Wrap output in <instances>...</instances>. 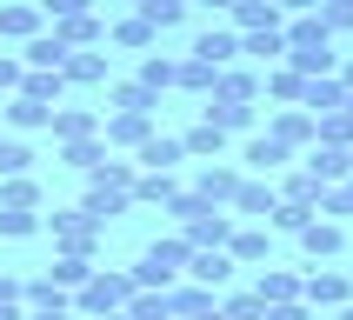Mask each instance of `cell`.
Here are the masks:
<instances>
[{"label": "cell", "mask_w": 353, "mask_h": 320, "mask_svg": "<svg viewBox=\"0 0 353 320\" xmlns=\"http://www.w3.org/2000/svg\"><path fill=\"white\" fill-rule=\"evenodd\" d=\"M300 300H307V307H347L353 300V274L347 267H307V274H300Z\"/></svg>", "instance_id": "3957f363"}, {"label": "cell", "mask_w": 353, "mask_h": 320, "mask_svg": "<svg viewBox=\"0 0 353 320\" xmlns=\"http://www.w3.org/2000/svg\"><path fill=\"white\" fill-rule=\"evenodd\" d=\"M267 134H274L280 147H314V140H320V127H314V114H307V107H280Z\"/></svg>", "instance_id": "5bb4252c"}, {"label": "cell", "mask_w": 353, "mask_h": 320, "mask_svg": "<svg viewBox=\"0 0 353 320\" xmlns=\"http://www.w3.org/2000/svg\"><path fill=\"white\" fill-rule=\"evenodd\" d=\"M134 294H140V287H134V274H127V267H94V280L74 294V314H80V320H94V314H120Z\"/></svg>", "instance_id": "7a4b0ae2"}, {"label": "cell", "mask_w": 353, "mask_h": 320, "mask_svg": "<svg viewBox=\"0 0 353 320\" xmlns=\"http://www.w3.org/2000/svg\"><path fill=\"white\" fill-rule=\"evenodd\" d=\"M27 320H80V314H74V307H34Z\"/></svg>", "instance_id": "11a10c76"}, {"label": "cell", "mask_w": 353, "mask_h": 320, "mask_svg": "<svg viewBox=\"0 0 353 320\" xmlns=\"http://www.w3.org/2000/svg\"><path fill=\"white\" fill-rule=\"evenodd\" d=\"M320 20L327 34H353V0H320Z\"/></svg>", "instance_id": "7dc6e473"}, {"label": "cell", "mask_w": 353, "mask_h": 320, "mask_svg": "<svg viewBox=\"0 0 353 320\" xmlns=\"http://www.w3.org/2000/svg\"><path fill=\"white\" fill-rule=\"evenodd\" d=\"M274 7H280L287 20H300V14H320V0H274Z\"/></svg>", "instance_id": "db71d44e"}, {"label": "cell", "mask_w": 353, "mask_h": 320, "mask_svg": "<svg viewBox=\"0 0 353 320\" xmlns=\"http://www.w3.org/2000/svg\"><path fill=\"white\" fill-rule=\"evenodd\" d=\"M114 7H147V0H114Z\"/></svg>", "instance_id": "94428289"}, {"label": "cell", "mask_w": 353, "mask_h": 320, "mask_svg": "<svg viewBox=\"0 0 353 320\" xmlns=\"http://www.w3.org/2000/svg\"><path fill=\"white\" fill-rule=\"evenodd\" d=\"M234 227H240V220L227 214V207H200V214L180 227V240H187V247L200 254V247H227V240H234Z\"/></svg>", "instance_id": "5b68a950"}, {"label": "cell", "mask_w": 353, "mask_h": 320, "mask_svg": "<svg viewBox=\"0 0 353 320\" xmlns=\"http://www.w3.org/2000/svg\"><path fill=\"white\" fill-rule=\"evenodd\" d=\"M307 174L320 187H340V180H353V154L347 147H307Z\"/></svg>", "instance_id": "9a60e30c"}, {"label": "cell", "mask_w": 353, "mask_h": 320, "mask_svg": "<svg viewBox=\"0 0 353 320\" xmlns=\"http://www.w3.org/2000/svg\"><path fill=\"white\" fill-rule=\"evenodd\" d=\"M227 274H234V254H227V247H200V254L187 260V280H194V287H207V294H214V287H227Z\"/></svg>", "instance_id": "4fadbf2b"}, {"label": "cell", "mask_w": 353, "mask_h": 320, "mask_svg": "<svg viewBox=\"0 0 353 320\" xmlns=\"http://www.w3.org/2000/svg\"><path fill=\"white\" fill-rule=\"evenodd\" d=\"M140 14L154 20V34H167V27H180V20H187V0H147Z\"/></svg>", "instance_id": "7bdbcfd3"}, {"label": "cell", "mask_w": 353, "mask_h": 320, "mask_svg": "<svg viewBox=\"0 0 353 320\" xmlns=\"http://www.w3.org/2000/svg\"><path fill=\"white\" fill-rule=\"evenodd\" d=\"M20 80H27V60H20V54H0V94H20Z\"/></svg>", "instance_id": "f907efd6"}, {"label": "cell", "mask_w": 353, "mask_h": 320, "mask_svg": "<svg viewBox=\"0 0 353 320\" xmlns=\"http://www.w3.org/2000/svg\"><path fill=\"white\" fill-rule=\"evenodd\" d=\"M7 300L27 307V280H20V274H0V307H7Z\"/></svg>", "instance_id": "f5cc1de1"}, {"label": "cell", "mask_w": 353, "mask_h": 320, "mask_svg": "<svg viewBox=\"0 0 353 320\" xmlns=\"http://www.w3.org/2000/svg\"><path fill=\"white\" fill-rule=\"evenodd\" d=\"M287 154H294V147H280L274 134H254L247 147H240V160H247L254 174H280V167H287Z\"/></svg>", "instance_id": "d4e9b609"}, {"label": "cell", "mask_w": 353, "mask_h": 320, "mask_svg": "<svg viewBox=\"0 0 353 320\" xmlns=\"http://www.w3.org/2000/svg\"><path fill=\"white\" fill-rule=\"evenodd\" d=\"M180 87H187V94H214V67H200V60H180Z\"/></svg>", "instance_id": "bcb514c9"}, {"label": "cell", "mask_w": 353, "mask_h": 320, "mask_svg": "<svg viewBox=\"0 0 353 320\" xmlns=\"http://www.w3.org/2000/svg\"><path fill=\"white\" fill-rule=\"evenodd\" d=\"M187 260H194V247H187L180 234L154 240V247L140 254V267H134V287H147V294H174L180 274H187Z\"/></svg>", "instance_id": "6da1fadb"}, {"label": "cell", "mask_w": 353, "mask_h": 320, "mask_svg": "<svg viewBox=\"0 0 353 320\" xmlns=\"http://www.w3.org/2000/svg\"><path fill=\"white\" fill-rule=\"evenodd\" d=\"M320 47H334V34H327V20H320V14L287 20V54H320Z\"/></svg>", "instance_id": "ac0fdd59"}, {"label": "cell", "mask_w": 353, "mask_h": 320, "mask_svg": "<svg viewBox=\"0 0 353 320\" xmlns=\"http://www.w3.org/2000/svg\"><path fill=\"white\" fill-rule=\"evenodd\" d=\"M47 227H54V247H60V254L94 260V247H100V220H87L80 207H67V214H54Z\"/></svg>", "instance_id": "277c9868"}, {"label": "cell", "mask_w": 353, "mask_h": 320, "mask_svg": "<svg viewBox=\"0 0 353 320\" xmlns=\"http://www.w3.org/2000/svg\"><path fill=\"white\" fill-rule=\"evenodd\" d=\"M54 34H60V47H67V54H87V47H100V40H107V20H100V14H80V20H60Z\"/></svg>", "instance_id": "e0dca14e"}, {"label": "cell", "mask_w": 353, "mask_h": 320, "mask_svg": "<svg viewBox=\"0 0 353 320\" xmlns=\"http://www.w3.org/2000/svg\"><path fill=\"white\" fill-rule=\"evenodd\" d=\"M40 0H7V7H0V40H20V47H27V40L34 34H47V27H40Z\"/></svg>", "instance_id": "30bf717a"}, {"label": "cell", "mask_w": 353, "mask_h": 320, "mask_svg": "<svg viewBox=\"0 0 353 320\" xmlns=\"http://www.w3.org/2000/svg\"><path fill=\"white\" fill-rule=\"evenodd\" d=\"M27 167H34V147L27 140H0V180H20Z\"/></svg>", "instance_id": "60d3db41"}, {"label": "cell", "mask_w": 353, "mask_h": 320, "mask_svg": "<svg viewBox=\"0 0 353 320\" xmlns=\"http://www.w3.org/2000/svg\"><path fill=\"white\" fill-rule=\"evenodd\" d=\"M260 320H314V307H307V300H280V307H267Z\"/></svg>", "instance_id": "816d5d0a"}, {"label": "cell", "mask_w": 353, "mask_h": 320, "mask_svg": "<svg viewBox=\"0 0 353 320\" xmlns=\"http://www.w3.org/2000/svg\"><path fill=\"white\" fill-rule=\"evenodd\" d=\"M300 247L314 260H334L340 247H347V234H340V220H307V227H300Z\"/></svg>", "instance_id": "484cf974"}, {"label": "cell", "mask_w": 353, "mask_h": 320, "mask_svg": "<svg viewBox=\"0 0 353 320\" xmlns=\"http://www.w3.org/2000/svg\"><path fill=\"white\" fill-rule=\"evenodd\" d=\"M40 234V214H14V207H0V240H27Z\"/></svg>", "instance_id": "f6af8a7d"}, {"label": "cell", "mask_w": 353, "mask_h": 320, "mask_svg": "<svg viewBox=\"0 0 353 320\" xmlns=\"http://www.w3.org/2000/svg\"><path fill=\"white\" fill-rule=\"evenodd\" d=\"M47 280H54L60 294H80V287L94 280V260H80V254H54V267H47Z\"/></svg>", "instance_id": "f546056e"}, {"label": "cell", "mask_w": 353, "mask_h": 320, "mask_svg": "<svg viewBox=\"0 0 353 320\" xmlns=\"http://www.w3.org/2000/svg\"><path fill=\"white\" fill-rule=\"evenodd\" d=\"M187 60H200V67H214V74H227V67L240 60V34H234V27H207V34H194Z\"/></svg>", "instance_id": "8992f818"}, {"label": "cell", "mask_w": 353, "mask_h": 320, "mask_svg": "<svg viewBox=\"0 0 353 320\" xmlns=\"http://www.w3.org/2000/svg\"><path fill=\"white\" fill-rule=\"evenodd\" d=\"M267 247H274L267 227H234V240H227V254H234V260H267Z\"/></svg>", "instance_id": "d590c367"}, {"label": "cell", "mask_w": 353, "mask_h": 320, "mask_svg": "<svg viewBox=\"0 0 353 320\" xmlns=\"http://www.w3.org/2000/svg\"><path fill=\"white\" fill-rule=\"evenodd\" d=\"M107 100H114L120 114H160V94L140 87V80H107Z\"/></svg>", "instance_id": "603a6c76"}, {"label": "cell", "mask_w": 353, "mask_h": 320, "mask_svg": "<svg viewBox=\"0 0 353 320\" xmlns=\"http://www.w3.org/2000/svg\"><path fill=\"white\" fill-rule=\"evenodd\" d=\"M7 127L14 134H34V127H54V107H40V100H27V94H7Z\"/></svg>", "instance_id": "cb8c5ba5"}, {"label": "cell", "mask_w": 353, "mask_h": 320, "mask_svg": "<svg viewBox=\"0 0 353 320\" xmlns=\"http://www.w3.org/2000/svg\"><path fill=\"white\" fill-rule=\"evenodd\" d=\"M200 7H207V14H234L240 0H200Z\"/></svg>", "instance_id": "9f6ffc18"}, {"label": "cell", "mask_w": 353, "mask_h": 320, "mask_svg": "<svg viewBox=\"0 0 353 320\" xmlns=\"http://www.w3.org/2000/svg\"><path fill=\"white\" fill-rule=\"evenodd\" d=\"M154 134H160V114H114L107 127H100L107 147H147Z\"/></svg>", "instance_id": "9c48e42d"}, {"label": "cell", "mask_w": 353, "mask_h": 320, "mask_svg": "<svg viewBox=\"0 0 353 320\" xmlns=\"http://www.w3.org/2000/svg\"><path fill=\"white\" fill-rule=\"evenodd\" d=\"M20 60H27V74H60L67 67V47H60V34H34L20 47Z\"/></svg>", "instance_id": "d6986e66"}, {"label": "cell", "mask_w": 353, "mask_h": 320, "mask_svg": "<svg viewBox=\"0 0 353 320\" xmlns=\"http://www.w3.org/2000/svg\"><path fill=\"white\" fill-rule=\"evenodd\" d=\"M214 307H220V300L207 294V287H194V280L167 294V314H174V320H200V314H214Z\"/></svg>", "instance_id": "4dcf8cb0"}, {"label": "cell", "mask_w": 353, "mask_h": 320, "mask_svg": "<svg viewBox=\"0 0 353 320\" xmlns=\"http://www.w3.org/2000/svg\"><path fill=\"white\" fill-rule=\"evenodd\" d=\"M60 87H67L60 74H27V80H20V94H27V100H40V107H54V100H60Z\"/></svg>", "instance_id": "ee69618b"}, {"label": "cell", "mask_w": 353, "mask_h": 320, "mask_svg": "<svg viewBox=\"0 0 353 320\" xmlns=\"http://www.w3.org/2000/svg\"><path fill=\"white\" fill-rule=\"evenodd\" d=\"M180 147H187V160H200V167H207V160H220V154H227V134H220L214 120H194V127L180 134Z\"/></svg>", "instance_id": "ffe728a7"}, {"label": "cell", "mask_w": 353, "mask_h": 320, "mask_svg": "<svg viewBox=\"0 0 353 320\" xmlns=\"http://www.w3.org/2000/svg\"><path fill=\"white\" fill-rule=\"evenodd\" d=\"M0 207H14V214H40V187L27 174H20V180H0Z\"/></svg>", "instance_id": "74e56055"}, {"label": "cell", "mask_w": 353, "mask_h": 320, "mask_svg": "<svg viewBox=\"0 0 353 320\" xmlns=\"http://www.w3.org/2000/svg\"><path fill=\"white\" fill-rule=\"evenodd\" d=\"M40 14H47V20L60 27V20H80V14H94V0H40Z\"/></svg>", "instance_id": "c3c4849f"}, {"label": "cell", "mask_w": 353, "mask_h": 320, "mask_svg": "<svg viewBox=\"0 0 353 320\" xmlns=\"http://www.w3.org/2000/svg\"><path fill=\"white\" fill-rule=\"evenodd\" d=\"M140 87H154V94L180 87V60H167V54H147V60H140Z\"/></svg>", "instance_id": "e575fe53"}, {"label": "cell", "mask_w": 353, "mask_h": 320, "mask_svg": "<svg viewBox=\"0 0 353 320\" xmlns=\"http://www.w3.org/2000/svg\"><path fill=\"white\" fill-rule=\"evenodd\" d=\"M260 87H267V94H274L280 107H300V94H307V80H300L294 67H287V60H280V67H267V80H260Z\"/></svg>", "instance_id": "d6a6232c"}, {"label": "cell", "mask_w": 353, "mask_h": 320, "mask_svg": "<svg viewBox=\"0 0 353 320\" xmlns=\"http://www.w3.org/2000/svg\"><path fill=\"white\" fill-rule=\"evenodd\" d=\"M227 27L234 34H267V27H287V14H280L274 0H240L234 14H227Z\"/></svg>", "instance_id": "2e32d148"}, {"label": "cell", "mask_w": 353, "mask_h": 320, "mask_svg": "<svg viewBox=\"0 0 353 320\" xmlns=\"http://www.w3.org/2000/svg\"><path fill=\"white\" fill-rule=\"evenodd\" d=\"M274 207H280V187H274V180H240V194L227 200V214H234V220H260V227H267Z\"/></svg>", "instance_id": "52a82bcc"}, {"label": "cell", "mask_w": 353, "mask_h": 320, "mask_svg": "<svg viewBox=\"0 0 353 320\" xmlns=\"http://www.w3.org/2000/svg\"><path fill=\"white\" fill-rule=\"evenodd\" d=\"M94 320H127V307H120V314H94Z\"/></svg>", "instance_id": "91938a15"}, {"label": "cell", "mask_w": 353, "mask_h": 320, "mask_svg": "<svg viewBox=\"0 0 353 320\" xmlns=\"http://www.w3.org/2000/svg\"><path fill=\"white\" fill-rule=\"evenodd\" d=\"M314 127H320L314 147H347V154H353V114H347V107H340V114H320Z\"/></svg>", "instance_id": "8d00e7d4"}, {"label": "cell", "mask_w": 353, "mask_h": 320, "mask_svg": "<svg viewBox=\"0 0 353 320\" xmlns=\"http://www.w3.org/2000/svg\"><path fill=\"white\" fill-rule=\"evenodd\" d=\"M300 107H307V114H340V107H347V87H340V74H327V80H307V94H300Z\"/></svg>", "instance_id": "4316f807"}, {"label": "cell", "mask_w": 353, "mask_h": 320, "mask_svg": "<svg viewBox=\"0 0 353 320\" xmlns=\"http://www.w3.org/2000/svg\"><path fill=\"white\" fill-rule=\"evenodd\" d=\"M240 180H247L240 167H220V160H207V167L194 174V194L207 200V207H227V200L240 194Z\"/></svg>", "instance_id": "ba28073f"}, {"label": "cell", "mask_w": 353, "mask_h": 320, "mask_svg": "<svg viewBox=\"0 0 353 320\" xmlns=\"http://www.w3.org/2000/svg\"><path fill=\"white\" fill-rule=\"evenodd\" d=\"M60 80H67V87H107V54H100V47H87V54H67Z\"/></svg>", "instance_id": "44dd1931"}, {"label": "cell", "mask_w": 353, "mask_h": 320, "mask_svg": "<svg viewBox=\"0 0 353 320\" xmlns=\"http://www.w3.org/2000/svg\"><path fill=\"white\" fill-rule=\"evenodd\" d=\"M180 160H187V147H180V134H154L147 147H134V167H140V174H174Z\"/></svg>", "instance_id": "8fae6325"}, {"label": "cell", "mask_w": 353, "mask_h": 320, "mask_svg": "<svg viewBox=\"0 0 353 320\" xmlns=\"http://www.w3.org/2000/svg\"><path fill=\"white\" fill-rule=\"evenodd\" d=\"M254 94H260V80L247 67H227V74H214V94L207 100H254Z\"/></svg>", "instance_id": "836d02e7"}, {"label": "cell", "mask_w": 353, "mask_h": 320, "mask_svg": "<svg viewBox=\"0 0 353 320\" xmlns=\"http://www.w3.org/2000/svg\"><path fill=\"white\" fill-rule=\"evenodd\" d=\"M307 220H314V207H300V200H280L274 214H267V234H300Z\"/></svg>", "instance_id": "f35d334b"}, {"label": "cell", "mask_w": 353, "mask_h": 320, "mask_svg": "<svg viewBox=\"0 0 353 320\" xmlns=\"http://www.w3.org/2000/svg\"><path fill=\"white\" fill-rule=\"evenodd\" d=\"M0 140H7V134H0Z\"/></svg>", "instance_id": "6125c7cd"}, {"label": "cell", "mask_w": 353, "mask_h": 320, "mask_svg": "<svg viewBox=\"0 0 353 320\" xmlns=\"http://www.w3.org/2000/svg\"><path fill=\"white\" fill-rule=\"evenodd\" d=\"M220 314L227 320H260L267 307H260V294H234V300H220Z\"/></svg>", "instance_id": "681fc988"}, {"label": "cell", "mask_w": 353, "mask_h": 320, "mask_svg": "<svg viewBox=\"0 0 353 320\" xmlns=\"http://www.w3.org/2000/svg\"><path fill=\"white\" fill-rule=\"evenodd\" d=\"M60 160H67V167H80V174H94L100 160H107V140H74V147H60Z\"/></svg>", "instance_id": "b9f144b4"}, {"label": "cell", "mask_w": 353, "mask_h": 320, "mask_svg": "<svg viewBox=\"0 0 353 320\" xmlns=\"http://www.w3.org/2000/svg\"><path fill=\"white\" fill-rule=\"evenodd\" d=\"M100 127H107V120H100L94 107H54V140H60V147H74V140H100Z\"/></svg>", "instance_id": "7c38bea8"}, {"label": "cell", "mask_w": 353, "mask_h": 320, "mask_svg": "<svg viewBox=\"0 0 353 320\" xmlns=\"http://www.w3.org/2000/svg\"><path fill=\"white\" fill-rule=\"evenodd\" d=\"M114 40H120V47H154V20H147V14H127V20H114Z\"/></svg>", "instance_id": "ab89813d"}, {"label": "cell", "mask_w": 353, "mask_h": 320, "mask_svg": "<svg viewBox=\"0 0 353 320\" xmlns=\"http://www.w3.org/2000/svg\"><path fill=\"white\" fill-rule=\"evenodd\" d=\"M200 120H214L220 134H247V127H254V100H207Z\"/></svg>", "instance_id": "7402d4cb"}, {"label": "cell", "mask_w": 353, "mask_h": 320, "mask_svg": "<svg viewBox=\"0 0 353 320\" xmlns=\"http://www.w3.org/2000/svg\"><path fill=\"white\" fill-rule=\"evenodd\" d=\"M240 54L260 60V67H280L287 60V27H267V34H240Z\"/></svg>", "instance_id": "83f0119b"}, {"label": "cell", "mask_w": 353, "mask_h": 320, "mask_svg": "<svg viewBox=\"0 0 353 320\" xmlns=\"http://www.w3.org/2000/svg\"><path fill=\"white\" fill-rule=\"evenodd\" d=\"M334 314H340V320H353V300H347V307H334Z\"/></svg>", "instance_id": "680465c9"}, {"label": "cell", "mask_w": 353, "mask_h": 320, "mask_svg": "<svg viewBox=\"0 0 353 320\" xmlns=\"http://www.w3.org/2000/svg\"><path fill=\"white\" fill-rule=\"evenodd\" d=\"M340 87H347V94H353V60H340Z\"/></svg>", "instance_id": "6f0895ef"}, {"label": "cell", "mask_w": 353, "mask_h": 320, "mask_svg": "<svg viewBox=\"0 0 353 320\" xmlns=\"http://www.w3.org/2000/svg\"><path fill=\"white\" fill-rule=\"evenodd\" d=\"M180 194H187V187H180L174 174H140L134 180V207H174Z\"/></svg>", "instance_id": "f1b7e54d"}, {"label": "cell", "mask_w": 353, "mask_h": 320, "mask_svg": "<svg viewBox=\"0 0 353 320\" xmlns=\"http://www.w3.org/2000/svg\"><path fill=\"white\" fill-rule=\"evenodd\" d=\"M254 294H260V307H280V300H300V274H287V267H267Z\"/></svg>", "instance_id": "1f68e13d"}]
</instances>
